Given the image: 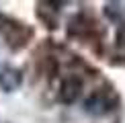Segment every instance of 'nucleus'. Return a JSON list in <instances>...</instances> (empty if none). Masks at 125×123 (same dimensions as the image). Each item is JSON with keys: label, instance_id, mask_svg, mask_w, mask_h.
Returning a JSON list of instances; mask_svg holds the SVG:
<instances>
[{"label": "nucleus", "instance_id": "7ed1b4c3", "mask_svg": "<svg viewBox=\"0 0 125 123\" xmlns=\"http://www.w3.org/2000/svg\"><path fill=\"white\" fill-rule=\"evenodd\" d=\"M4 35H6V41H8L10 47L19 49V47H23V45L29 41V37L33 35V31L27 29L21 23H8L6 29H4Z\"/></svg>", "mask_w": 125, "mask_h": 123}, {"label": "nucleus", "instance_id": "20e7f679", "mask_svg": "<svg viewBox=\"0 0 125 123\" xmlns=\"http://www.w3.org/2000/svg\"><path fill=\"white\" fill-rule=\"evenodd\" d=\"M23 84V74L17 68H2L0 70V88L4 92H12Z\"/></svg>", "mask_w": 125, "mask_h": 123}, {"label": "nucleus", "instance_id": "f03ea898", "mask_svg": "<svg viewBox=\"0 0 125 123\" xmlns=\"http://www.w3.org/2000/svg\"><path fill=\"white\" fill-rule=\"evenodd\" d=\"M80 90H82V80L78 78L76 74H70L62 80V86H60V101L64 105H72V102L78 101L80 96Z\"/></svg>", "mask_w": 125, "mask_h": 123}, {"label": "nucleus", "instance_id": "f257e3e1", "mask_svg": "<svg viewBox=\"0 0 125 123\" xmlns=\"http://www.w3.org/2000/svg\"><path fill=\"white\" fill-rule=\"evenodd\" d=\"M115 102H117V96L113 90H96L88 96V101L84 102V109L90 115H105L113 109Z\"/></svg>", "mask_w": 125, "mask_h": 123}, {"label": "nucleus", "instance_id": "423d86ee", "mask_svg": "<svg viewBox=\"0 0 125 123\" xmlns=\"http://www.w3.org/2000/svg\"><path fill=\"white\" fill-rule=\"evenodd\" d=\"M115 43H117V47L125 49V20H123L121 25H119V29H117V35H115Z\"/></svg>", "mask_w": 125, "mask_h": 123}, {"label": "nucleus", "instance_id": "39448f33", "mask_svg": "<svg viewBox=\"0 0 125 123\" xmlns=\"http://www.w3.org/2000/svg\"><path fill=\"white\" fill-rule=\"evenodd\" d=\"M105 14H107L109 19L117 20L119 17H121V8H119V4H117V2H113V4H107V6H105Z\"/></svg>", "mask_w": 125, "mask_h": 123}]
</instances>
